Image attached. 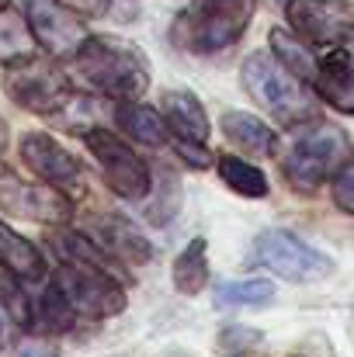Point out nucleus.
<instances>
[{
	"label": "nucleus",
	"mask_w": 354,
	"mask_h": 357,
	"mask_svg": "<svg viewBox=\"0 0 354 357\" xmlns=\"http://www.w3.org/2000/svg\"><path fill=\"white\" fill-rule=\"evenodd\" d=\"M351 153V139L341 125L306 119L288 125L281 146V174L292 188L316 191L327 177H334Z\"/></svg>",
	"instance_id": "obj_1"
},
{
	"label": "nucleus",
	"mask_w": 354,
	"mask_h": 357,
	"mask_svg": "<svg viewBox=\"0 0 354 357\" xmlns=\"http://www.w3.org/2000/svg\"><path fill=\"white\" fill-rule=\"evenodd\" d=\"M70 66L94 94L112 98V101L142 98L149 87L142 56L128 42L112 38V35H87L80 52L70 59Z\"/></svg>",
	"instance_id": "obj_2"
},
{
	"label": "nucleus",
	"mask_w": 354,
	"mask_h": 357,
	"mask_svg": "<svg viewBox=\"0 0 354 357\" xmlns=\"http://www.w3.org/2000/svg\"><path fill=\"white\" fill-rule=\"evenodd\" d=\"M253 7L257 0H191L177 14L170 28V42L191 56L226 52L250 28Z\"/></svg>",
	"instance_id": "obj_3"
},
{
	"label": "nucleus",
	"mask_w": 354,
	"mask_h": 357,
	"mask_svg": "<svg viewBox=\"0 0 354 357\" xmlns=\"http://www.w3.org/2000/svg\"><path fill=\"white\" fill-rule=\"evenodd\" d=\"M243 87L246 94L271 112L278 125H295V121L313 119V101L306 94V84L295 80L271 52H250L243 59Z\"/></svg>",
	"instance_id": "obj_4"
},
{
	"label": "nucleus",
	"mask_w": 354,
	"mask_h": 357,
	"mask_svg": "<svg viewBox=\"0 0 354 357\" xmlns=\"http://www.w3.org/2000/svg\"><path fill=\"white\" fill-rule=\"evenodd\" d=\"M3 91L7 98L31 112V115H56L70 105L73 98V80L70 73H63L59 59L52 56H28L21 63H10L3 73Z\"/></svg>",
	"instance_id": "obj_5"
},
{
	"label": "nucleus",
	"mask_w": 354,
	"mask_h": 357,
	"mask_svg": "<svg viewBox=\"0 0 354 357\" xmlns=\"http://www.w3.org/2000/svg\"><path fill=\"white\" fill-rule=\"evenodd\" d=\"M250 260L292 284H309V281H323L334 274V260L327 253H320L306 239L292 236L288 229H264L253 239Z\"/></svg>",
	"instance_id": "obj_6"
},
{
	"label": "nucleus",
	"mask_w": 354,
	"mask_h": 357,
	"mask_svg": "<svg viewBox=\"0 0 354 357\" xmlns=\"http://www.w3.org/2000/svg\"><path fill=\"white\" fill-rule=\"evenodd\" d=\"M84 142H87L91 156L98 160L101 177H105V184H108L112 195H118L121 202H142L149 195V188H153L149 163L125 139H118L112 128L91 125L84 132Z\"/></svg>",
	"instance_id": "obj_7"
},
{
	"label": "nucleus",
	"mask_w": 354,
	"mask_h": 357,
	"mask_svg": "<svg viewBox=\"0 0 354 357\" xmlns=\"http://www.w3.org/2000/svg\"><path fill=\"white\" fill-rule=\"evenodd\" d=\"M52 281L66 295V302L77 309L80 319H112L125 309L128 295L112 278L108 267H91V264H63Z\"/></svg>",
	"instance_id": "obj_8"
},
{
	"label": "nucleus",
	"mask_w": 354,
	"mask_h": 357,
	"mask_svg": "<svg viewBox=\"0 0 354 357\" xmlns=\"http://www.w3.org/2000/svg\"><path fill=\"white\" fill-rule=\"evenodd\" d=\"M73 198L56 188V184H31L24 177H17L3 160H0V212L14 215V219H28V222H42V226H63L73 219Z\"/></svg>",
	"instance_id": "obj_9"
},
{
	"label": "nucleus",
	"mask_w": 354,
	"mask_h": 357,
	"mask_svg": "<svg viewBox=\"0 0 354 357\" xmlns=\"http://www.w3.org/2000/svg\"><path fill=\"white\" fill-rule=\"evenodd\" d=\"M285 17L292 31L316 49H337L354 31L351 0H285Z\"/></svg>",
	"instance_id": "obj_10"
},
{
	"label": "nucleus",
	"mask_w": 354,
	"mask_h": 357,
	"mask_svg": "<svg viewBox=\"0 0 354 357\" xmlns=\"http://www.w3.org/2000/svg\"><path fill=\"white\" fill-rule=\"evenodd\" d=\"M24 17H28V28H31L38 49L59 63H70L80 52V45L87 42L84 17L66 10L56 0H24Z\"/></svg>",
	"instance_id": "obj_11"
},
{
	"label": "nucleus",
	"mask_w": 354,
	"mask_h": 357,
	"mask_svg": "<svg viewBox=\"0 0 354 357\" xmlns=\"http://www.w3.org/2000/svg\"><path fill=\"white\" fill-rule=\"evenodd\" d=\"M21 160H24V167L38 181L56 184V188H70V191L77 188L80 191V181H84L80 160L70 149H63L49 132H28L21 139Z\"/></svg>",
	"instance_id": "obj_12"
},
{
	"label": "nucleus",
	"mask_w": 354,
	"mask_h": 357,
	"mask_svg": "<svg viewBox=\"0 0 354 357\" xmlns=\"http://www.w3.org/2000/svg\"><path fill=\"white\" fill-rule=\"evenodd\" d=\"M313 91H316V98L327 101L334 112L354 115V63H351V52H348L344 45L327 49V59H323L320 70H316Z\"/></svg>",
	"instance_id": "obj_13"
},
{
	"label": "nucleus",
	"mask_w": 354,
	"mask_h": 357,
	"mask_svg": "<svg viewBox=\"0 0 354 357\" xmlns=\"http://www.w3.org/2000/svg\"><path fill=\"white\" fill-rule=\"evenodd\" d=\"M94 239L112 253V260H121V264H132V267H139V264H146L149 257H153V246H149V239L142 236L128 219H121V215H105V219H94Z\"/></svg>",
	"instance_id": "obj_14"
},
{
	"label": "nucleus",
	"mask_w": 354,
	"mask_h": 357,
	"mask_svg": "<svg viewBox=\"0 0 354 357\" xmlns=\"http://www.w3.org/2000/svg\"><path fill=\"white\" fill-rule=\"evenodd\" d=\"M160 115L167 121L170 135H181V139H191V142H205L209 132H212L202 101L188 91H167L160 98Z\"/></svg>",
	"instance_id": "obj_15"
},
{
	"label": "nucleus",
	"mask_w": 354,
	"mask_h": 357,
	"mask_svg": "<svg viewBox=\"0 0 354 357\" xmlns=\"http://www.w3.org/2000/svg\"><path fill=\"white\" fill-rule=\"evenodd\" d=\"M0 267L21 281H38L45 278V257L42 250L24 239L21 233H14L3 219H0Z\"/></svg>",
	"instance_id": "obj_16"
},
{
	"label": "nucleus",
	"mask_w": 354,
	"mask_h": 357,
	"mask_svg": "<svg viewBox=\"0 0 354 357\" xmlns=\"http://www.w3.org/2000/svg\"><path fill=\"white\" fill-rule=\"evenodd\" d=\"M115 125L128 135V139H135V142H142V146H163V142H167V135H170V128H167L163 115H160L156 108L142 105L139 98L118 101Z\"/></svg>",
	"instance_id": "obj_17"
},
{
	"label": "nucleus",
	"mask_w": 354,
	"mask_h": 357,
	"mask_svg": "<svg viewBox=\"0 0 354 357\" xmlns=\"http://www.w3.org/2000/svg\"><path fill=\"white\" fill-rule=\"evenodd\" d=\"M223 135L239 146L243 153L250 156H271L278 149V135L267 128V121H260L257 115H246V112H226L223 115Z\"/></svg>",
	"instance_id": "obj_18"
},
{
	"label": "nucleus",
	"mask_w": 354,
	"mask_h": 357,
	"mask_svg": "<svg viewBox=\"0 0 354 357\" xmlns=\"http://www.w3.org/2000/svg\"><path fill=\"white\" fill-rule=\"evenodd\" d=\"M267 42H271V52H274V59L295 77V80H302L306 87H313V80H316V70H320V63H316V56L309 52L313 45L309 42H302L295 31H288V28H271V35H267Z\"/></svg>",
	"instance_id": "obj_19"
},
{
	"label": "nucleus",
	"mask_w": 354,
	"mask_h": 357,
	"mask_svg": "<svg viewBox=\"0 0 354 357\" xmlns=\"http://www.w3.org/2000/svg\"><path fill=\"white\" fill-rule=\"evenodd\" d=\"M77 319H80V316H77V309L66 302V295L59 291V284H56V281H49V284L31 298V326H35L38 333H45V337L73 330V323H77Z\"/></svg>",
	"instance_id": "obj_20"
},
{
	"label": "nucleus",
	"mask_w": 354,
	"mask_h": 357,
	"mask_svg": "<svg viewBox=\"0 0 354 357\" xmlns=\"http://www.w3.org/2000/svg\"><path fill=\"white\" fill-rule=\"evenodd\" d=\"M49 246L56 250L59 264H91V267H112V253L98 243L94 236L80 233V229H70V226H59L52 229Z\"/></svg>",
	"instance_id": "obj_21"
},
{
	"label": "nucleus",
	"mask_w": 354,
	"mask_h": 357,
	"mask_svg": "<svg viewBox=\"0 0 354 357\" xmlns=\"http://www.w3.org/2000/svg\"><path fill=\"white\" fill-rule=\"evenodd\" d=\"M174 288L181 295H202L209 288V243L205 236H195L184 253L174 260Z\"/></svg>",
	"instance_id": "obj_22"
},
{
	"label": "nucleus",
	"mask_w": 354,
	"mask_h": 357,
	"mask_svg": "<svg viewBox=\"0 0 354 357\" xmlns=\"http://www.w3.org/2000/svg\"><path fill=\"white\" fill-rule=\"evenodd\" d=\"M38 42L28 28V17L3 7L0 10V66H10V63H21L28 56H35Z\"/></svg>",
	"instance_id": "obj_23"
},
{
	"label": "nucleus",
	"mask_w": 354,
	"mask_h": 357,
	"mask_svg": "<svg viewBox=\"0 0 354 357\" xmlns=\"http://www.w3.org/2000/svg\"><path fill=\"white\" fill-rule=\"evenodd\" d=\"M216 170H219L223 184H226L233 195H243V198H264V195L271 191L267 177H264L253 163H246L243 156L216 153Z\"/></svg>",
	"instance_id": "obj_24"
},
{
	"label": "nucleus",
	"mask_w": 354,
	"mask_h": 357,
	"mask_svg": "<svg viewBox=\"0 0 354 357\" xmlns=\"http://www.w3.org/2000/svg\"><path fill=\"white\" fill-rule=\"evenodd\" d=\"M274 302V284L271 281H226L216 288V305L223 309H264Z\"/></svg>",
	"instance_id": "obj_25"
},
{
	"label": "nucleus",
	"mask_w": 354,
	"mask_h": 357,
	"mask_svg": "<svg viewBox=\"0 0 354 357\" xmlns=\"http://www.w3.org/2000/svg\"><path fill=\"white\" fill-rule=\"evenodd\" d=\"M17 281L21 278H14V274L0 278V323L14 326V330H28L31 326V298L24 295V288Z\"/></svg>",
	"instance_id": "obj_26"
},
{
	"label": "nucleus",
	"mask_w": 354,
	"mask_h": 357,
	"mask_svg": "<svg viewBox=\"0 0 354 357\" xmlns=\"http://www.w3.org/2000/svg\"><path fill=\"white\" fill-rule=\"evenodd\" d=\"M167 142H170V149H174L191 170H209V167H216V153H209L205 142H191V139H181V135H167Z\"/></svg>",
	"instance_id": "obj_27"
},
{
	"label": "nucleus",
	"mask_w": 354,
	"mask_h": 357,
	"mask_svg": "<svg viewBox=\"0 0 354 357\" xmlns=\"http://www.w3.org/2000/svg\"><path fill=\"white\" fill-rule=\"evenodd\" d=\"M330 195H334V205H337L341 212L354 215V160H351V163H344V167L334 174Z\"/></svg>",
	"instance_id": "obj_28"
},
{
	"label": "nucleus",
	"mask_w": 354,
	"mask_h": 357,
	"mask_svg": "<svg viewBox=\"0 0 354 357\" xmlns=\"http://www.w3.org/2000/svg\"><path fill=\"white\" fill-rule=\"evenodd\" d=\"M10 357H59V347L45 333H35V337H21L10 347Z\"/></svg>",
	"instance_id": "obj_29"
},
{
	"label": "nucleus",
	"mask_w": 354,
	"mask_h": 357,
	"mask_svg": "<svg viewBox=\"0 0 354 357\" xmlns=\"http://www.w3.org/2000/svg\"><path fill=\"white\" fill-rule=\"evenodd\" d=\"M56 3H63L66 10L80 14L84 21H91V17H105V14H108V0H56Z\"/></svg>",
	"instance_id": "obj_30"
},
{
	"label": "nucleus",
	"mask_w": 354,
	"mask_h": 357,
	"mask_svg": "<svg viewBox=\"0 0 354 357\" xmlns=\"http://www.w3.org/2000/svg\"><path fill=\"white\" fill-rule=\"evenodd\" d=\"M7 142H10V128H7V121L0 119V153L7 149Z\"/></svg>",
	"instance_id": "obj_31"
},
{
	"label": "nucleus",
	"mask_w": 354,
	"mask_h": 357,
	"mask_svg": "<svg viewBox=\"0 0 354 357\" xmlns=\"http://www.w3.org/2000/svg\"><path fill=\"white\" fill-rule=\"evenodd\" d=\"M344 49H348V52H351V56H354V31H351V35H348V42H344Z\"/></svg>",
	"instance_id": "obj_32"
},
{
	"label": "nucleus",
	"mask_w": 354,
	"mask_h": 357,
	"mask_svg": "<svg viewBox=\"0 0 354 357\" xmlns=\"http://www.w3.org/2000/svg\"><path fill=\"white\" fill-rule=\"evenodd\" d=\"M3 7H10V0H0V10H3Z\"/></svg>",
	"instance_id": "obj_33"
},
{
	"label": "nucleus",
	"mask_w": 354,
	"mask_h": 357,
	"mask_svg": "<svg viewBox=\"0 0 354 357\" xmlns=\"http://www.w3.org/2000/svg\"><path fill=\"white\" fill-rule=\"evenodd\" d=\"M295 357H299V354H295Z\"/></svg>",
	"instance_id": "obj_34"
}]
</instances>
